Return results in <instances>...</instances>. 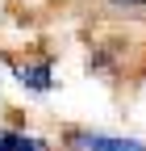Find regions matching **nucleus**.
<instances>
[{"mask_svg": "<svg viewBox=\"0 0 146 151\" xmlns=\"http://www.w3.org/2000/svg\"><path fill=\"white\" fill-rule=\"evenodd\" d=\"M117 9H146V0H113Z\"/></svg>", "mask_w": 146, "mask_h": 151, "instance_id": "nucleus-4", "label": "nucleus"}, {"mask_svg": "<svg viewBox=\"0 0 146 151\" xmlns=\"http://www.w3.org/2000/svg\"><path fill=\"white\" fill-rule=\"evenodd\" d=\"M13 76H17V84L29 88V92H50V84H54V67H50V59H38V63H17V67H13Z\"/></svg>", "mask_w": 146, "mask_h": 151, "instance_id": "nucleus-2", "label": "nucleus"}, {"mask_svg": "<svg viewBox=\"0 0 146 151\" xmlns=\"http://www.w3.org/2000/svg\"><path fill=\"white\" fill-rule=\"evenodd\" d=\"M67 147L71 151H146L142 139H121V134H104V130H71Z\"/></svg>", "mask_w": 146, "mask_h": 151, "instance_id": "nucleus-1", "label": "nucleus"}, {"mask_svg": "<svg viewBox=\"0 0 146 151\" xmlns=\"http://www.w3.org/2000/svg\"><path fill=\"white\" fill-rule=\"evenodd\" d=\"M0 151H50V147L33 134H21V130H0Z\"/></svg>", "mask_w": 146, "mask_h": 151, "instance_id": "nucleus-3", "label": "nucleus"}]
</instances>
